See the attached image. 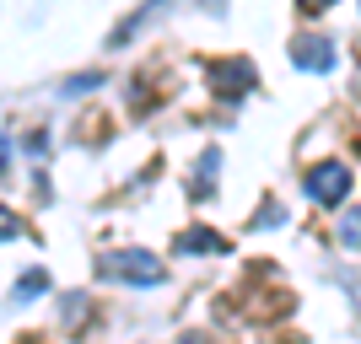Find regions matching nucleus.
<instances>
[{"label":"nucleus","mask_w":361,"mask_h":344,"mask_svg":"<svg viewBox=\"0 0 361 344\" xmlns=\"http://www.w3.org/2000/svg\"><path fill=\"white\" fill-rule=\"evenodd\" d=\"M183 344H205V339H200V333H189V339H183Z\"/></svg>","instance_id":"nucleus-12"},{"label":"nucleus","mask_w":361,"mask_h":344,"mask_svg":"<svg viewBox=\"0 0 361 344\" xmlns=\"http://www.w3.org/2000/svg\"><path fill=\"white\" fill-rule=\"evenodd\" d=\"M259 226H281V205H264V210H259Z\"/></svg>","instance_id":"nucleus-10"},{"label":"nucleus","mask_w":361,"mask_h":344,"mask_svg":"<svg viewBox=\"0 0 361 344\" xmlns=\"http://www.w3.org/2000/svg\"><path fill=\"white\" fill-rule=\"evenodd\" d=\"M340 242H345V248H361V210H345V215H340Z\"/></svg>","instance_id":"nucleus-7"},{"label":"nucleus","mask_w":361,"mask_h":344,"mask_svg":"<svg viewBox=\"0 0 361 344\" xmlns=\"http://www.w3.org/2000/svg\"><path fill=\"white\" fill-rule=\"evenodd\" d=\"M44 291H49V274H44V269H32V274H22V280H16L11 301H32V296H44Z\"/></svg>","instance_id":"nucleus-6"},{"label":"nucleus","mask_w":361,"mask_h":344,"mask_svg":"<svg viewBox=\"0 0 361 344\" xmlns=\"http://www.w3.org/2000/svg\"><path fill=\"white\" fill-rule=\"evenodd\" d=\"M226 242L216 237V231H183L178 237V253H221Z\"/></svg>","instance_id":"nucleus-5"},{"label":"nucleus","mask_w":361,"mask_h":344,"mask_svg":"<svg viewBox=\"0 0 361 344\" xmlns=\"http://www.w3.org/2000/svg\"><path fill=\"white\" fill-rule=\"evenodd\" d=\"M216 167H221V151H205V156H200V178H195V194H205V183H216Z\"/></svg>","instance_id":"nucleus-8"},{"label":"nucleus","mask_w":361,"mask_h":344,"mask_svg":"<svg viewBox=\"0 0 361 344\" xmlns=\"http://www.w3.org/2000/svg\"><path fill=\"white\" fill-rule=\"evenodd\" d=\"M92 87H103V75H97V70L71 75V81H65V97H81V91H92Z\"/></svg>","instance_id":"nucleus-9"},{"label":"nucleus","mask_w":361,"mask_h":344,"mask_svg":"<svg viewBox=\"0 0 361 344\" xmlns=\"http://www.w3.org/2000/svg\"><path fill=\"white\" fill-rule=\"evenodd\" d=\"M11 167V135H0V172Z\"/></svg>","instance_id":"nucleus-11"},{"label":"nucleus","mask_w":361,"mask_h":344,"mask_svg":"<svg viewBox=\"0 0 361 344\" xmlns=\"http://www.w3.org/2000/svg\"><path fill=\"white\" fill-rule=\"evenodd\" d=\"M291 65H302V70H329L334 49L324 44V38H297V44H291Z\"/></svg>","instance_id":"nucleus-4"},{"label":"nucleus","mask_w":361,"mask_h":344,"mask_svg":"<svg viewBox=\"0 0 361 344\" xmlns=\"http://www.w3.org/2000/svg\"><path fill=\"white\" fill-rule=\"evenodd\" d=\"M205 81H211V91H221V97H243V91H254V65L248 60H216L211 70H205Z\"/></svg>","instance_id":"nucleus-2"},{"label":"nucleus","mask_w":361,"mask_h":344,"mask_svg":"<svg viewBox=\"0 0 361 344\" xmlns=\"http://www.w3.org/2000/svg\"><path fill=\"white\" fill-rule=\"evenodd\" d=\"M307 194L318 199V205H340V199L350 194V172L340 162H324L313 167V178H307Z\"/></svg>","instance_id":"nucleus-3"},{"label":"nucleus","mask_w":361,"mask_h":344,"mask_svg":"<svg viewBox=\"0 0 361 344\" xmlns=\"http://www.w3.org/2000/svg\"><path fill=\"white\" fill-rule=\"evenodd\" d=\"M97 269L108 274V280H135V285H162V264H157V258L151 253H140V248H124V253H108L103 264H97Z\"/></svg>","instance_id":"nucleus-1"}]
</instances>
